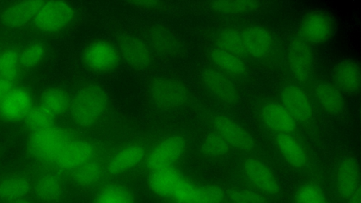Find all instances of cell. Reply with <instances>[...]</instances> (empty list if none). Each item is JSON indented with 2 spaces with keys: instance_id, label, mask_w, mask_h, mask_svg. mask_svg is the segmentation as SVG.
<instances>
[{
  "instance_id": "cell-2",
  "label": "cell",
  "mask_w": 361,
  "mask_h": 203,
  "mask_svg": "<svg viewBox=\"0 0 361 203\" xmlns=\"http://www.w3.org/2000/svg\"><path fill=\"white\" fill-rule=\"evenodd\" d=\"M68 131L58 126L32 132L27 140L30 155L37 161L54 163L63 147L71 140Z\"/></svg>"
},
{
  "instance_id": "cell-7",
  "label": "cell",
  "mask_w": 361,
  "mask_h": 203,
  "mask_svg": "<svg viewBox=\"0 0 361 203\" xmlns=\"http://www.w3.org/2000/svg\"><path fill=\"white\" fill-rule=\"evenodd\" d=\"M287 54L288 66L294 78L301 83L307 82L314 69V57L309 44L300 36L293 37Z\"/></svg>"
},
{
  "instance_id": "cell-4",
  "label": "cell",
  "mask_w": 361,
  "mask_h": 203,
  "mask_svg": "<svg viewBox=\"0 0 361 203\" xmlns=\"http://www.w3.org/2000/svg\"><path fill=\"white\" fill-rule=\"evenodd\" d=\"M74 15L73 8L66 1H44L33 18V24L40 31L54 32L69 25Z\"/></svg>"
},
{
  "instance_id": "cell-36",
  "label": "cell",
  "mask_w": 361,
  "mask_h": 203,
  "mask_svg": "<svg viewBox=\"0 0 361 203\" xmlns=\"http://www.w3.org/2000/svg\"><path fill=\"white\" fill-rule=\"evenodd\" d=\"M19 54L14 49H8L0 54V77L13 82L18 76Z\"/></svg>"
},
{
  "instance_id": "cell-1",
  "label": "cell",
  "mask_w": 361,
  "mask_h": 203,
  "mask_svg": "<svg viewBox=\"0 0 361 203\" xmlns=\"http://www.w3.org/2000/svg\"><path fill=\"white\" fill-rule=\"evenodd\" d=\"M109 98L104 90L97 85H87L80 89L70 103V110L74 121L81 126L95 123L105 112Z\"/></svg>"
},
{
  "instance_id": "cell-34",
  "label": "cell",
  "mask_w": 361,
  "mask_h": 203,
  "mask_svg": "<svg viewBox=\"0 0 361 203\" xmlns=\"http://www.w3.org/2000/svg\"><path fill=\"white\" fill-rule=\"evenodd\" d=\"M54 116L41 106H32L24 118L25 123L32 132L54 125Z\"/></svg>"
},
{
  "instance_id": "cell-28",
  "label": "cell",
  "mask_w": 361,
  "mask_h": 203,
  "mask_svg": "<svg viewBox=\"0 0 361 203\" xmlns=\"http://www.w3.org/2000/svg\"><path fill=\"white\" fill-rule=\"evenodd\" d=\"M70 103L68 94L57 87L47 89L40 98V106L54 117L66 112Z\"/></svg>"
},
{
  "instance_id": "cell-30",
  "label": "cell",
  "mask_w": 361,
  "mask_h": 203,
  "mask_svg": "<svg viewBox=\"0 0 361 203\" xmlns=\"http://www.w3.org/2000/svg\"><path fill=\"white\" fill-rule=\"evenodd\" d=\"M209 56L216 66L232 74L241 75L246 70V66L240 57L219 48L213 49Z\"/></svg>"
},
{
  "instance_id": "cell-43",
  "label": "cell",
  "mask_w": 361,
  "mask_h": 203,
  "mask_svg": "<svg viewBox=\"0 0 361 203\" xmlns=\"http://www.w3.org/2000/svg\"><path fill=\"white\" fill-rule=\"evenodd\" d=\"M348 203H361L360 187H358L347 199Z\"/></svg>"
},
{
  "instance_id": "cell-41",
  "label": "cell",
  "mask_w": 361,
  "mask_h": 203,
  "mask_svg": "<svg viewBox=\"0 0 361 203\" xmlns=\"http://www.w3.org/2000/svg\"><path fill=\"white\" fill-rule=\"evenodd\" d=\"M13 82L0 77V102L13 88Z\"/></svg>"
},
{
  "instance_id": "cell-20",
  "label": "cell",
  "mask_w": 361,
  "mask_h": 203,
  "mask_svg": "<svg viewBox=\"0 0 361 203\" xmlns=\"http://www.w3.org/2000/svg\"><path fill=\"white\" fill-rule=\"evenodd\" d=\"M335 85L346 93L355 94L360 87V69L353 59H343L338 62L333 70Z\"/></svg>"
},
{
  "instance_id": "cell-35",
  "label": "cell",
  "mask_w": 361,
  "mask_h": 203,
  "mask_svg": "<svg viewBox=\"0 0 361 203\" xmlns=\"http://www.w3.org/2000/svg\"><path fill=\"white\" fill-rule=\"evenodd\" d=\"M259 2L255 1H217L209 2L210 7L224 14H240L255 10Z\"/></svg>"
},
{
  "instance_id": "cell-25",
  "label": "cell",
  "mask_w": 361,
  "mask_h": 203,
  "mask_svg": "<svg viewBox=\"0 0 361 203\" xmlns=\"http://www.w3.org/2000/svg\"><path fill=\"white\" fill-rule=\"evenodd\" d=\"M314 94L319 104L326 112L337 115L344 111L345 99L336 85L321 81L314 87Z\"/></svg>"
},
{
  "instance_id": "cell-17",
  "label": "cell",
  "mask_w": 361,
  "mask_h": 203,
  "mask_svg": "<svg viewBox=\"0 0 361 203\" xmlns=\"http://www.w3.org/2000/svg\"><path fill=\"white\" fill-rule=\"evenodd\" d=\"M335 187L338 196L345 200L360 187V167L355 159L346 157L339 163Z\"/></svg>"
},
{
  "instance_id": "cell-8",
  "label": "cell",
  "mask_w": 361,
  "mask_h": 203,
  "mask_svg": "<svg viewBox=\"0 0 361 203\" xmlns=\"http://www.w3.org/2000/svg\"><path fill=\"white\" fill-rule=\"evenodd\" d=\"M186 144L179 135L168 137L157 144L147 154L146 165L151 171L173 166L183 154Z\"/></svg>"
},
{
  "instance_id": "cell-42",
  "label": "cell",
  "mask_w": 361,
  "mask_h": 203,
  "mask_svg": "<svg viewBox=\"0 0 361 203\" xmlns=\"http://www.w3.org/2000/svg\"><path fill=\"white\" fill-rule=\"evenodd\" d=\"M133 4H136L140 6L147 8H157L161 5V2L158 1H135Z\"/></svg>"
},
{
  "instance_id": "cell-15",
  "label": "cell",
  "mask_w": 361,
  "mask_h": 203,
  "mask_svg": "<svg viewBox=\"0 0 361 203\" xmlns=\"http://www.w3.org/2000/svg\"><path fill=\"white\" fill-rule=\"evenodd\" d=\"M204 87L215 97L228 104L238 100V92L235 85L225 75L213 68H206L201 74Z\"/></svg>"
},
{
  "instance_id": "cell-19",
  "label": "cell",
  "mask_w": 361,
  "mask_h": 203,
  "mask_svg": "<svg viewBox=\"0 0 361 203\" xmlns=\"http://www.w3.org/2000/svg\"><path fill=\"white\" fill-rule=\"evenodd\" d=\"M242 37L246 54L253 58L261 59L266 56L272 47L271 33L264 27L250 26L242 32Z\"/></svg>"
},
{
  "instance_id": "cell-22",
  "label": "cell",
  "mask_w": 361,
  "mask_h": 203,
  "mask_svg": "<svg viewBox=\"0 0 361 203\" xmlns=\"http://www.w3.org/2000/svg\"><path fill=\"white\" fill-rule=\"evenodd\" d=\"M145 150L138 144L126 146L115 153L106 165L111 175L124 173L137 166L145 158Z\"/></svg>"
},
{
  "instance_id": "cell-11",
  "label": "cell",
  "mask_w": 361,
  "mask_h": 203,
  "mask_svg": "<svg viewBox=\"0 0 361 203\" xmlns=\"http://www.w3.org/2000/svg\"><path fill=\"white\" fill-rule=\"evenodd\" d=\"M243 172L255 189L264 195H276L280 192L279 183L272 171L257 158L247 159Z\"/></svg>"
},
{
  "instance_id": "cell-38",
  "label": "cell",
  "mask_w": 361,
  "mask_h": 203,
  "mask_svg": "<svg viewBox=\"0 0 361 203\" xmlns=\"http://www.w3.org/2000/svg\"><path fill=\"white\" fill-rule=\"evenodd\" d=\"M294 201L295 203H328L323 190L313 183L301 185L295 192Z\"/></svg>"
},
{
  "instance_id": "cell-21",
  "label": "cell",
  "mask_w": 361,
  "mask_h": 203,
  "mask_svg": "<svg viewBox=\"0 0 361 203\" xmlns=\"http://www.w3.org/2000/svg\"><path fill=\"white\" fill-rule=\"evenodd\" d=\"M43 1H21L9 6L1 15L3 24L8 27H19L35 18Z\"/></svg>"
},
{
  "instance_id": "cell-9",
  "label": "cell",
  "mask_w": 361,
  "mask_h": 203,
  "mask_svg": "<svg viewBox=\"0 0 361 203\" xmlns=\"http://www.w3.org/2000/svg\"><path fill=\"white\" fill-rule=\"evenodd\" d=\"M119 59L116 47L104 40L91 43L82 54V60L86 66L100 73L108 72L115 68L118 64Z\"/></svg>"
},
{
  "instance_id": "cell-5",
  "label": "cell",
  "mask_w": 361,
  "mask_h": 203,
  "mask_svg": "<svg viewBox=\"0 0 361 203\" xmlns=\"http://www.w3.org/2000/svg\"><path fill=\"white\" fill-rule=\"evenodd\" d=\"M116 44L119 56L130 67L145 70L151 66L153 61L152 50L138 37L131 34L121 35L117 38Z\"/></svg>"
},
{
  "instance_id": "cell-40",
  "label": "cell",
  "mask_w": 361,
  "mask_h": 203,
  "mask_svg": "<svg viewBox=\"0 0 361 203\" xmlns=\"http://www.w3.org/2000/svg\"><path fill=\"white\" fill-rule=\"evenodd\" d=\"M45 49L42 44L35 42L26 47L19 54L20 64L25 68L37 65L43 59Z\"/></svg>"
},
{
  "instance_id": "cell-18",
  "label": "cell",
  "mask_w": 361,
  "mask_h": 203,
  "mask_svg": "<svg viewBox=\"0 0 361 203\" xmlns=\"http://www.w3.org/2000/svg\"><path fill=\"white\" fill-rule=\"evenodd\" d=\"M261 118L270 130L280 134H290L296 128V121L281 104L270 102L261 109Z\"/></svg>"
},
{
  "instance_id": "cell-29",
  "label": "cell",
  "mask_w": 361,
  "mask_h": 203,
  "mask_svg": "<svg viewBox=\"0 0 361 203\" xmlns=\"http://www.w3.org/2000/svg\"><path fill=\"white\" fill-rule=\"evenodd\" d=\"M30 190L29 180L23 176H13L0 181V199L11 201L23 198Z\"/></svg>"
},
{
  "instance_id": "cell-3",
  "label": "cell",
  "mask_w": 361,
  "mask_h": 203,
  "mask_svg": "<svg viewBox=\"0 0 361 203\" xmlns=\"http://www.w3.org/2000/svg\"><path fill=\"white\" fill-rule=\"evenodd\" d=\"M149 95L153 104L164 111L176 110L183 107L188 99L185 85L169 77H158L149 85Z\"/></svg>"
},
{
  "instance_id": "cell-33",
  "label": "cell",
  "mask_w": 361,
  "mask_h": 203,
  "mask_svg": "<svg viewBox=\"0 0 361 203\" xmlns=\"http://www.w3.org/2000/svg\"><path fill=\"white\" fill-rule=\"evenodd\" d=\"M102 174L100 164L90 160L73 171L74 182L80 187H90L97 183Z\"/></svg>"
},
{
  "instance_id": "cell-16",
  "label": "cell",
  "mask_w": 361,
  "mask_h": 203,
  "mask_svg": "<svg viewBox=\"0 0 361 203\" xmlns=\"http://www.w3.org/2000/svg\"><path fill=\"white\" fill-rule=\"evenodd\" d=\"M32 107L30 93L22 87H13L0 102V115L6 121H16L24 118Z\"/></svg>"
},
{
  "instance_id": "cell-27",
  "label": "cell",
  "mask_w": 361,
  "mask_h": 203,
  "mask_svg": "<svg viewBox=\"0 0 361 203\" xmlns=\"http://www.w3.org/2000/svg\"><path fill=\"white\" fill-rule=\"evenodd\" d=\"M37 197L44 202H54L61 195L63 182L61 178L53 173L42 175L35 187Z\"/></svg>"
},
{
  "instance_id": "cell-23",
  "label": "cell",
  "mask_w": 361,
  "mask_h": 203,
  "mask_svg": "<svg viewBox=\"0 0 361 203\" xmlns=\"http://www.w3.org/2000/svg\"><path fill=\"white\" fill-rule=\"evenodd\" d=\"M147 40L150 49L162 56L176 55L181 49L178 38L169 30L160 26H154L147 31Z\"/></svg>"
},
{
  "instance_id": "cell-37",
  "label": "cell",
  "mask_w": 361,
  "mask_h": 203,
  "mask_svg": "<svg viewBox=\"0 0 361 203\" xmlns=\"http://www.w3.org/2000/svg\"><path fill=\"white\" fill-rule=\"evenodd\" d=\"M201 148L205 156L219 158L228 154L230 146L220 135L214 132L204 138Z\"/></svg>"
},
{
  "instance_id": "cell-14",
  "label": "cell",
  "mask_w": 361,
  "mask_h": 203,
  "mask_svg": "<svg viewBox=\"0 0 361 203\" xmlns=\"http://www.w3.org/2000/svg\"><path fill=\"white\" fill-rule=\"evenodd\" d=\"M282 105L295 121L307 122L313 114L312 106L306 93L298 85L288 84L281 91Z\"/></svg>"
},
{
  "instance_id": "cell-26",
  "label": "cell",
  "mask_w": 361,
  "mask_h": 203,
  "mask_svg": "<svg viewBox=\"0 0 361 203\" xmlns=\"http://www.w3.org/2000/svg\"><path fill=\"white\" fill-rule=\"evenodd\" d=\"M277 148L291 166L302 168L307 163V155L300 143L290 134H280L276 137Z\"/></svg>"
},
{
  "instance_id": "cell-44",
  "label": "cell",
  "mask_w": 361,
  "mask_h": 203,
  "mask_svg": "<svg viewBox=\"0 0 361 203\" xmlns=\"http://www.w3.org/2000/svg\"><path fill=\"white\" fill-rule=\"evenodd\" d=\"M8 203H32V202L30 201L29 199H27L25 197H23V198H20V199L8 201Z\"/></svg>"
},
{
  "instance_id": "cell-12",
  "label": "cell",
  "mask_w": 361,
  "mask_h": 203,
  "mask_svg": "<svg viewBox=\"0 0 361 203\" xmlns=\"http://www.w3.org/2000/svg\"><path fill=\"white\" fill-rule=\"evenodd\" d=\"M333 25L324 13L312 11L302 19L299 26L300 37L308 44H322L331 37Z\"/></svg>"
},
{
  "instance_id": "cell-31",
  "label": "cell",
  "mask_w": 361,
  "mask_h": 203,
  "mask_svg": "<svg viewBox=\"0 0 361 203\" xmlns=\"http://www.w3.org/2000/svg\"><path fill=\"white\" fill-rule=\"evenodd\" d=\"M218 47L241 58L247 55L243 41L242 32L233 28L222 30L217 36Z\"/></svg>"
},
{
  "instance_id": "cell-10",
  "label": "cell",
  "mask_w": 361,
  "mask_h": 203,
  "mask_svg": "<svg viewBox=\"0 0 361 203\" xmlns=\"http://www.w3.org/2000/svg\"><path fill=\"white\" fill-rule=\"evenodd\" d=\"M215 132L220 135L229 144L241 151L250 152L255 147L252 136L241 125L232 118L224 116H216L213 120Z\"/></svg>"
},
{
  "instance_id": "cell-13",
  "label": "cell",
  "mask_w": 361,
  "mask_h": 203,
  "mask_svg": "<svg viewBox=\"0 0 361 203\" xmlns=\"http://www.w3.org/2000/svg\"><path fill=\"white\" fill-rule=\"evenodd\" d=\"M92 145L87 141L71 140L61 150L54 164L61 171H74L92 160Z\"/></svg>"
},
{
  "instance_id": "cell-6",
  "label": "cell",
  "mask_w": 361,
  "mask_h": 203,
  "mask_svg": "<svg viewBox=\"0 0 361 203\" xmlns=\"http://www.w3.org/2000/svg\"><path fill=\"white\" fill-rule=\"evenodd\" d=\"M171 197L176 203H224L226 194L218 186L197 185L183 177Z\"/></svg>"
},
{
  "instance_id": "cell-24",
  "label": "cell",
  "mask_w": 361,
  "mask_h": 203,
  "mask_svg": "<svg viewBox=\"0 0 361 203\" xmlns=\"http://www.w3.org/2000/svg\"><path fill=\"white\" fill-rule=\"evenodd\" d=\"M183 177V174L173 166L155 170L152 171L149 178V186L155 195L171 197Z\"/></svg>"
},
{
  "instance_id": "cell-39",
  "label": "cell",
  "mask_w": 361,
  "mask_h": 203,
  "mask_svg": "<svg viewBox=\"0 0 361 203\" xmlns=\"http://www.w3.org/2000/svg\"><path fill=\"white\" fill-rule=\"evenodd\" d=\"M228 203H267L264 194L256 189L235 187L226 195Z\"/></svg>"
},
{
  "instance_id": "cell-32",
  "label": "cell",
  "mask_w": 361,
  "mask_h": 203,
  "mask_svg": "<svg viewBox=\"0 0 361 203\" xmlns=\"http://www.w3.org/2000/svg\"><path fill=\"white\" fill-rule=\"evenodd\" d=\"M94 203H135L131 192L126 187L111 184L103 187L97 195Z\"/></svg>"
}]
</instances>
